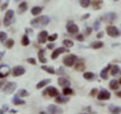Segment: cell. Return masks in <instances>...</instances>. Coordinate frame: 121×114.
I'll return each instance as SVG.
<instances>
[{
  "instance_id": "db71d44e",
  "label": "cell",
  "mask_w": 121,
  "mask_h": 114,
  "mask_svg": "<svg viewBox=\"0 0 121 114\" xmlns=\"http://www.w3.org/2000/svg\"><path fill=\"white\" fill-rule=\"evenodd\" d=\"M1 113H3V110H1V109H0V114H1Z\"/></svg>"
},
{
  "instance_id": "6da1fadb",
  "label": "cell",
  "mask_w": 121,
  "mask_h": 114,
  "mask_svg": "<svg viewBox=\"0 0 121 114\" xmlns=\"http://www.w3.org/2000/svg\"><path fill=\"white\" fill-rule=\"evenodd\" d=\"M50 22V18L47 16H38L36 18L32 19V26L36 27V28H41V27H46Z\"/></svg>"
},
{
  "instance_id": "7bdbcfd3",
  "label": "cell",
  "mask_w": 121,
  "mask_h": 114,
  "mask_svg": "<svg viewBox=\"0 0 121 114\" xmlns=\"http://www.w3.org/2000/svg\"><path fill=\"white\" fill-rule=\"evenodd\" d=\"M99 27H100L99 22H98V21H96V22H95V24H93V28H95V29H99Z\"/></svg>"
},
{
  "instance_id": "f6af8a7d",
  "label": "cell",
  "mask_w": 121,
  "mask_h": 114,
  "mask_svg": "<svg viewBox=\"0 0 121 114\" xmlns=\"http://www.w3.org/2000/svg\"><path fill=\"white\" fill-rule=\"evenodd\" d=\"M103 35H104V33H103V32H99V33L97 34V38H98V39H100V38H103Z\"/></svg>"
},
{
  "instance_id": "277c9868",
  "label": "cell",
  "mask_w": 121,
  "mask_h": 114,
  "mask_svg": "<svg viewBox=\"0 0 121 114\" xmlns=\"http://www.w3.org/2000/svg\"><path fill=\"white\" fill-rule=\"evenodd\" d=\"M107 34L109 36H112V38H117V36H120L121 33L115 26H108L107 27Z\"/></svg>"
},
{
  "instance_id": "8fae6325",
  "label": "cell",
  "mask_w": 121,
  "mask_h": 114,
  "mask_svg": "<svg viewBox=\"0 0 121 114\" xmlns=\"http://www.w3.org/2000/svg\"><path fill=\"white\" fill-rule=\"evenodd\" d=\"M47 38H48V33L46 32V30H43V32H40L39 35H38V41L40 44H44L47 41Z\"/></svg>"
},
{
  "instance_id": "bcb514c9",
  "label": "cell",
  "mask_w": 121,
  "mask_h": 114,
  "mask_svg": "<svg viewBox=\"0 0 121 114\" xmlns=\"http://www.w3.org/2000/svg\"><path fill=\"white\" fill-rule=\"evenodd\" d=\"M26 33H29V34H30V33H33V29H30V28H27V29H26Z\"/></svg>"
},
{
  "instance_id": "9a60e30c",
  "label": "cell",
  "mask_w": 121,
  "mask_h": 114,
  "mask_svg": "<svg viewBox=\"0 0 121 114\" xmlns=\"http://www.w3.org/2000/svg\"><path fill=\"white\" fill-rule=\"evenodd\" d=\"M50 82H51V80H50V79H44V80H41V81H39L38 84H36V89H38V90H39V89H43L44 86L48 85Z\"/></svg>"
},
{
  "instance_id": "1f68e13d",
  "label": "cell",
  "mask_w": 121,
  "mask_h": 114,
  "mask_svg": "<svg viewBox=\"0 0 121 114\" xmlns=\"http://www.w3.org/2000/svg\"><path fill=\"white\" fill-rule=\"evenodd\" d=\"M13 44H15V41H13L12 39H9V40H5V46H6L7 49H11V47L13 46Z\"/></svg>"
},
{
  "instance_id": "e575fe53",
  "label": "cell",
  "mask_w": 121,
  "mask_h": 114,
  "mask_svg": "<svg viewBox=\"0 0 121 114\" xmlns=\"http://www.w3.org/2000/svg\"><path fill=\"white\" fill-rule=\"evenodd\" d=\"M28 95H29V92L27 90H19V92H18V96L19 97H26Z\"/></svg>"
},
{
  "instance_id": "8d00e7d4",
  "label": "cell",
  "mask_w": 121,
  "mask_h": 114,
  "mask_svg": "<svg viewBox=\"0 0 121 114\" xmlns=\"http://www.w3.org/2000/svg\"><path fill=\"white\" fill-rule=\"evenodd\" d=\"M6 36H7V34L5 32H0V41H1V43L6 40Z\"/></svg>"
},
{
  "instance_id": "ab89813d",
  "label": "cell",
  "mask_w": 121,
  "mask_h": 114,
  "mask_svg": "<svg viewBox=\"0 0 121 114\" xmlns=\"http://www.w3.org/2000/svg\"><path fill=\"white\" fill-rule=\"evenodd\" d=\"M91 30H92V28L87 27V28L85 29V35H90V34H91Z\"/></svg>"
},
{
  "instance_id": "5b68a950",
  "label": "cell",
  "mask_w": 121,
  "mask_h": 114,
  "mask_svg": "<svg viewBox=\"0 0 121 114\" xmlns=\"http://www.w3.org/2000/svg\"><path fill=\"white\" fill-rule=\"evenodd\" d=\"M13 14H15L13 10H7L6 11L5 17H4V26H6V27L10 26V23H11V21L13 18Z\"/></svg>"
},
{
  "instance_id": "7a4b0ae2",
  "label": "cell",
  "mask_w": 121,
  "mask_h": 114,
  "mask_svg": "<svg viewBox=\"0 0 121 114\" xmlns=\"http://www.w3.org/2000/svg\"><path fill=\"white\" fill-rule=\"evenodd\" d=\"M76 62H78V57H76L75 55H73V54H69V55H67V56L63 58V64L67 66V67H73V66H75Z\"/></svg>"
},
{
  "instance_id": "f5cc1de1",
  "label": "cell",
  "mask_w": 121,
  "mask_h": 114,
  "mask_svg": "<svg viewBox=\"0 0 121 114\" xmlns=\"http://www.w3.org/2000/svg\"><path fill=\"white\" fill-rule=\"evenodd\" d=\"M4 57V52H0V59H1Z\"/></svg>"
},
{
  "instance_id": "9c48e42d",
  "label": "cell",
  "mask_w": 121,
  "mask_h": 114,
  "mask_svg": "<svg viewBox=\"0 0 121 114\" xmlns=\"http://www.w3.org/2000/svg\"><path fill=\"white\" fill-rule=\"evenodd\" d=\"M10 72H12V70H10V68L5 64H1L0 66V79H3V78H6L9 74H10Z\"/></svg>"
},
{
  "instance_id": "ffe728a7",
  "label": "cell",
  "mask_w": 121,
  "mask_h": 114,
  "mask_svg": "<svg viewBox=\"0 0 121 114\" xmlns=\"http://www.w3.org/2000/svg\"><path fill=\"white\" fill-rule=\"evenodd\" d=\"M120 73V68L117 67V66H110V74L112 75H116V74H119Z\"/></svg>"
},
{
  "instance_id": "11a10c76",
  "label": "cell",
  "mask_w": 121,
  "mask_h": 114,
  "mask_svg": "<svg viewBox=\"0 0 121 114\" xmlns=\"http://www.w3.org/2000/svg\"><path fill=\"white\" fill-rule=\"evenodd\" d=\"M119 81H120V84H121V79H120V80H119Z\"/></svg>"
},
{
  "instance_id": "f907efd6",
  "label": "cell",
  "mask_w": 121,
  "mask_h": 114,
  "mask_svg": "<svg viewBox=\"0 0 121 114\" xmlns=\"http://www.w3.org/2000/svg\"><path fill=\"white\" fill-rule=\"evenodd\" d=\"M88 17H90V14H87V15L82 16V19H86V18H88Z\"/></svg>"
},
{
  "instance_id": "681fc988",
  "label": "cell",
  "mask_w": 121,
  "mask_h": 114,
  "mask_svg": "<svg viewBox=\"0 0 121 114\" xmlns=\"http://www.w3.org/2000/svg\"><path fill=\"white\" fill-rule=\"evenodd\" d=\"M58 73H59V74H63V73H64V72H63V68H59V69H58Z\"/></svg>"
},
{
  "instance_id": "ba28073f",
  "label": "cell",
  "mask_w": 121,
  "mask_h": 114,
  "mask_svg": "<svg viewBox=\"0 0 121 114\" xmlns=\"http://www.w3.org/2000/svg\"><path fill=\"white\" fill-rule=\"evenodd\" d=\"M97 98L99 101H105V100H109L110 98V92L107 91V90H100L97 95Z\"/></svg>"
},
{
  "instance_id": "ee69618b",
  "label": "cell",
  "mask_w": 121,
  "mask_h": 114,
  "mask_svg": "<svg viewBox=\"0 0 121 114\" xmlns=\"http://www.w3.org/2000/svg\"><path fill=\"white\" fill-rule=\"evenodd\" d=\"M7 5H9V0H7V1H5V3L3 4V6L0 7V9H1V10H5V9L7 7Z\"/></svg>"
},
{
  "instance_id": "7dc6e473",
  "label": "cell",
  "mask_w": 121,
  "mask_h": 114,
  "mask_svg": "<svg viewBox=\"0 0 121 114\" xmlns=\"http://www.w3.org/2000/svg\"><path fill=\"white\" fill-rule=\"evenodd\" d=\"M47 47H48V49H53V47H55V44H53V43L48 44V46H47Z\"/></svg>"
},
{
  "instance_id": "d4e9b609",
  "label": "cell",
  "mask_w": 121,
  "mask_h": 114,
  "mask_svg": "<svg viewBox=\"0 0 121 114\" xmlns=\"http://www.w3.org/2000/svg\"><path fill=\"white\" fill-rule=\"evenodd\" d=\"M63 45H64L65 47L70 49V47H73V46H74V43H73L72 40H69V39H64V40H63Z\"/></svg>"
},
{
  "instance_id": "603a6c76",
  "label": "cell",
  "mask_w": 121,
  "mask_h": 114,
  "mask_svg": "<svg viewBox=\"0 0 121 114\" xmlns=\"http://www.w3.org/2000/svg\"><path fill=\"white\" fill-rule=\"evenodd\" d=\"M84 78L86 80H93L96 78V75L93 73H91V72H85V73H84Z\"/></svg>"
},
{
  "instance_id": "83f0119b",
  "label": "cell",
  "mask_w": 121,
  "mask_h": 114,
  "mask_svg": "<svg viewBox=\"0 0 121 114\" xmlns=\"http://www.w3.org/2000/svg\"><path fill=\"white\" fill-rule=\"evenodd\" d=\"M12 103L13 105H24V101L23 100H21V97H15L13 100H12Z\"/></svg>"
},
{
  "instance_id": "d6986e66",
  "label": "cell",
  "mask_w": 121,
  "mask_h": 114,
  "mask_svg": "<svg viewBox=\"0 0 121 114\" xmlns=\"http://www.w3.org/2000/svg\"><path fill=\"white\" fill-rule=\"evenodd\" d=\"M109 69H110V66H108V67H105L102 72H100V78L102 79H104V80H107L108 79V72H109Z\"/></svg>"
},
{
  "instance_id": "60d3db41",
  "label": "cell",
  "mask_w": 121,
  "mask_h": 114,
  "mask_svg": "<svg viewBox=\"0 0 121 114\" xmlns=\"http://www.w3.org/2000/svg\"><path fill=\"white\" fill-rule=\"evenodd\" d=\"M76 39H78L79 41H84V39H85V38H84V35H82V34H78V35H76Z\"/></svg>"
},
{
  "instance_id": "cb8c5ba5",
  "label": "cell",
  "mask_w": 121,
  "mask_h": 114,
  "mask_svg": "<svg viewBox=\"0 0 121 114\" xmlns=\"http://www.w3.org/2000/svg\"><path fill=\"white\" fill-rule=\"evenodd\" d=\"M67 101H68V98H67V96H65V97H60V96L58 95V96L56 97V102L58 103V105H63V103H65Z\"/></svg>"
},
{
  "instance_id": "7402d4cb",
  "label": "cell",
  "mask_w": 121,
  "mask_h": 114,
  "mask_svg": "<svg viewBox=\"0 0 121 114\" xmlns=\"http://www.w3.org/2000/svg\"><path fill=\"white\" fill-rule=\"evenodd\" d=\"M45 51L44 50H39V52H38V56H39V61L41 62V63H45L46 62V58H45Z\"/></svg>"
},
{
  "instance_id": "4dcf8cb0",
  "label": "cell",
  "mask_w": 121,
  "mask_h": 114,
  "mask_svg": "<svg viewBox=\"0 0 121 114\" xmlns=\"http://www.w3.org/2000/svg\"><path fill=\"white\" fill-rule=\"evenodd\" d=\"M72 94H73V90L70 89L69 86H67V87L63 89V95L64 96H69V95H72Z\"/></svg>"
},
{
  "instance_id": "484cf974",
  "label": "cell",
  "mask_w": 121,
  "mask_h": 114,
  "mask_svg": "<svg viewBox=\"0 0 121 114\" xmlns=\"http://www.w3.org/2000/svg\"><path fill=\"white\" fill-rule=\"evenodd\" d=\"M41 7L40 6H35V7H33L32 9V15H34V16H39V14L41 12Z\"/></svg>"
},
{
  "instance_id": "3957f363",
  "label": "cell",
  "mask_w": 121,
  "mask_h": 114,
  "mask_svg": "<svg viewBox=\"0 0 121 114\" xmlns=\"http://www.w3.org/2000/svg\"><path fill=\"white\" fill-rule=\"evenodd\" d=\"M59 94H58V90L53 86H48L47 89H45L44 91V96L45 97H57Z\"/></svg>"
},
{
  "instance_id": "4316f807",
  "label": "cell",
  "mask_w": 121,
  "mask_h": 114,
  "mask_svg": "<svg viewBox=\"0 0 121 114\" xmlns=\"http://www.w3.org/2000/svg\"><path fill=\"white\" fill-rule=\"evenodd\" d=\"M41 69H43V70H45V72H47V73H50V74H55V73H56V72H55V69H53L52 67L43 66V67H41Z\"/></svg>"
},
{
  "instance_id": "30bf717a",
  "label": "cell",
  "mask_w": 121,
  "mask_h": 114,
  "mask_svg": "<svg viewBox=\"0 0 121 114\" xmlns=\"http://www.w3.org/2000/svg\"><path fill=\"white\" fill-rule=\"evenodd\" d=\"M26 73V69L22 67V66H16L13 69H12V75L13 77H19V75H23Z\"/></svg>"
},
{
  "instance_id": "b9f144b4",
  "label": "cell",
  "mask_w": 121,
  "mask_h": 114,
  "mask_svg": "<svg viewBox=\"0 0 121 114\" xmlns=\"http://www.w3.org/2000/svg\"><path fill=\"white\" fill-rule=\"evenodd\" d=\"M97 91H98L97 89H92V91H91V96H97V95H98Z\"/></svg>"
},
{
  "instance_id": "f546056e",
  "label": "cell",
  "mask_w": 121,
  "mask_h": 114,
  "mask_svg": "<svg viewBox=\"0 0 121 114\" xmlns=\"http://www.w3.org/2000/svg\"><path fill=\"white\" fill-rule=\"evenodd\" d=\"M109 110L112 113H121V107H115V106H110Z\"/></svg>"
},
{
  "instance_id": "c3c4849f",
  "label": "cell",
  "mask_w": 121,
  "mask_h": 114,
  "mask_svg": "<svg viewBox=\"0 0 121 114\" xmlns=\"http://www.w3.org/2000/svg\"><path fill=\"white\" fill-rule=\"evenodd\" d=\"M116 96L121 98V91H117V90H116Z\"/></svg>"
},
{
  "instance_id": "e0dca14e",
  "label": "cell",
  "mask_w": 121,
  "mask_h": 114,
  "mask_svg": "<svg viewBox=\"0 0 121 114\" xmlns=\"http://www.w3.org/2000/svg\"><path fill=\"white\" fill-rule=\"evenodd\" d=\"M119 86H120V81L119 80H112V81H110V84H109V87L112 90H115V91L119 89Z\"/></svg>"
},
{
  "instance_id": "52a82bcc",
  "label": "cell",
  "mask_w": 121,
  "mask_h": 114,
  "mask_svg": "<svg viewBox=\"0 0 121 114\" xmlns=\"http://www.w3.org/2000/svg\"><path fill=\"white\" fill-rule=\"evenodd\" d=\"M15 90H16V84H15V82H12V81L7 82V84L3 87V91L5 92V94H12Z\"/></svg>"
},
{
  "instance_id": "44dd1931",
  "label": "cell",
  "mask_w": 121,
  "mask_h": 114,
  "mask_svg": "<svg viewBox=\"0 0 121 114\" xmlns=\"http://www.w3.org/2000/svg\"><path fill=\"white\" fill-rule=\"evenodd\" d=\"M102 0H93V1L92 3H91V4H92V6H93V9H96V10H99L100 7H102Z\"/></svg>"
},
{
  "instance_id": "f35d334b",
  "label": "cell",
  "mask_w": 121,
  "mask_h": 114,
  "mask_svg": "<svg viewBox=\"0 0 121 114\" xmlns=\"http://www.w3.org/2000/svg\"><path fill=\"white\" fill-rule=\"evenodd\" d=\"M27 62H28V63H30V64H33V66H34V64H36V61H35L34 58H28V59H27Z\"/></svg>"
},
{
  "instance_id": "7c38bea8",
  "label": "cell",
  "mask_w": 121,
  "mask_h": 114,
  "mask_svg": "<svg viewBox=\"0 0 121 114\" xmlns=\"http://www.w3.org/2000/svg\"><path fill=\"white\" fill-rule=\"evenodd\" d=\"M102 19H103V21H107V22H110V23H112L114 19H116V15H115L114 12H109V14H107V15L102 16Z\"/></svg>"
},
{
  "instance_id": "d6a6232c",
  "label": "cell",
  "mask_w": 121,
  "mask_h": 114,
  "mask_svg": "<svg viewBox=\"0 0 121 114\" xmlns=\"http://www.w3.org/2000/svg\"><path fill=\"white\" fill-rule=\"evenodd\" d=\"M103 43L102 41H96V43H92V47L93 49H102L103 47Z\"/></svg>"
},
{
  "instance_id": "9f6ffc18",
  "label": "cell",
  "mask_w": 121,
  "mask_h": 114,
  "mask_svg": "<svg viewBox=\"0 0 121 114\" xmlns=\"http://www.w3.org/2000/svg\"><path fill=\"white\" fill-rule=\"evenodd\" d=\"M120 73H121V72H120Z\"/></svg>"
},
{
  "instance_id": "f1b7e54d",
  "label": "cell",
  "mask_w": 121,
  "mask_h": 114,
  "mask_svg": "<svg viewBox=\"0 0 121 114\" xmlns=\"http://www.w3.org/2000/svg\"><path fill=\"white\" fill-rule=\"evenodd\" d=\"M80 5H81V7L86 9V7H88L91 5V1L90 0H80Z\"/></svg>"
},
{
  "instance_id": "2e32d148",
  "label": "cell",
  "mask_w": 121,
  "mask_h": 114,
  "mask_svg": "<svg viewBox=\"0 0 121 114\" xmlns=\"http://www.w3.org/2000/svg\"><path fill=\"white\" fill-rule=\"evenodd\" d=\"M75 70L76 72H84L85 70V62H82V61L76 62L75 63Z\"/></svg>"
},
{
  "instance_id": "4fadbf2b",
  "label": "cell",
  "mask_w": 121,
  "mask_h": 114,
  "mask_svg": "<svg viewBox=\"0 0 121 114\" xmlns=\"http://www.w3.org/2000/svg\"><path fill=\"white\" fill-rule=\"evenodd\" d=\"M47 112H48V113H53V114H57V113H62L63 110L60 109L59 107L55 106V105H50V106L47 107Z\"/></svg>"
},
{
  "instance_id": "74e56055",
  "label": "cell",
  "mask_w": 121,
  "mask_h": 114,
  "mask_svg": "<svg viewBox=\"0 0 121 114\" xmlns=\"http://www.w3.org/2000/svg\"><path fill=\"white\" fill-rule=\"evenodd\" d=\"M57 34H52V35H48V38H47V40L48 41H51V43H52V41H55L56 39H57Z\"/></svg>"
},
{
  "instance_id": "d590c367",
  "label": "cell",
  "mask_w": 121,
  "mask_h": 114,
  "mask_svg": "<svg viewBox=\"0 0 121 114\" xmlns=\"http://www.w3.org/2000/svg\"><path fill=\"white\" fill-rule=\"evenodd\" d=\"M59 55H60V52H59V51L56 49V50L53 51V52H52V55H51V58H52V59H56V58H57Z\"/></svg>"
},
{
  "instance_id": "8992f818",
  "label": "cell",
  "mask_w": 121,
  "mask_h": 114,
  "mask_svg": "<svg viewBox=\"0 0 121 114\" xmlns=\"http://www.w3.org/2000/svg\"><path fill=\"white\" fill-rule=\"evenodd\" d=\"M65 27H67L68 33H70V34H76V33H79V27H78L74 22H72V21H69Z\"/></svg>"
},
{
  "instance_id": "816d5d0a",
  "label": "cell",
  "mask_w": 121,
  "mask_h": 114,
  "mask_svg": "<svg viewBox=\"0 0 121 114\" xmlns=\"http://www.w3.org/2000/svg\"><path fill=\"white\" fill-rule=\"evenodd\" d=\"M85 110H86V112H91V107H87V108H85Z\"/></svg>"
},
{
  "instance_id": "836d02e7",
  "label": "cell",
  "mask_w": 121,
  "mask_h": 114,
  "mask_svg": "<svg viewBox=\"0 0 121 114\" xmlns=\"http://www.w3.org/2000/svg\"><path fill=\"white\" fill-rule=\"evenodd\" d=\"M22 45H23V46L29 45V38H28L27 35H23V36H22Z\"/></svg>"
},
{
  "instance_id": "5bb4252c",
  "label": "cell",
  "mask_w": 121,
  "mask_h": 114,
  "mask_svg": "<svg viewBox=\"0 0 121 114\" xmlns=\"http://www.w3.org/2000/svg\"><path fill=\"white\" fill-rule=\"evenodd\" d=\"M57 82H58V85L62 86V87H67V86L70 85V81H68V79H65V78H58Z\"/></svg>"
},
{
  "instance_id": "ac0fdd59",
  "label": "cell",
  "mask_w": 121,
  "mask_h": 114,
  "mask_svg": "<svg viewBox=\"0 0 121 114\" xmlns=\"http://www.w3.org/2000/svg\"><path fill=\"white\" fill-rule=\"evenodd\" d=\"M27 9H28V4H27V3H21V4L18 5V14L26 12Z\"/></svg>"
}]
</instances>
